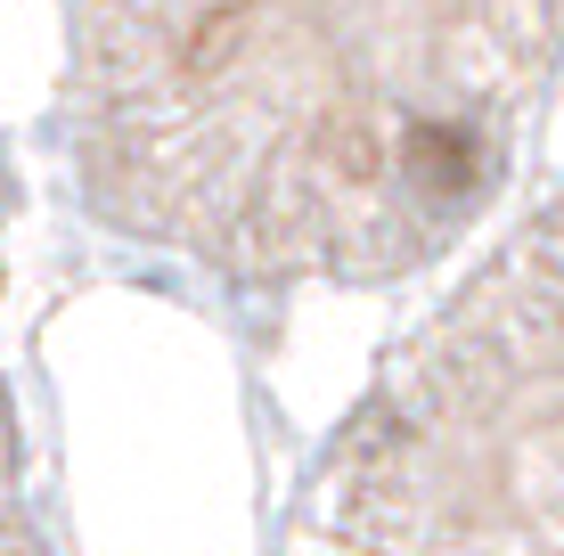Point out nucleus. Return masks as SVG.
Here are the masks:
<instances>
[{
  "label": "nucleus",
  "mask_w": 564,
  "mask_h": 556,
  "mask_svg": "<svg viewBox=\"0 0 564 556\" xmlns=\"http://www.w3.org/2000/svg\"><path fill=\"white\" fill-rule=\"evenodd\" d=\"M401 172H410L417 188H434V197H466L482 172V148L466 123H410L401 131Z\"/></svg>",
  "instance_id": "f257e3e1"
}]
</instances>
